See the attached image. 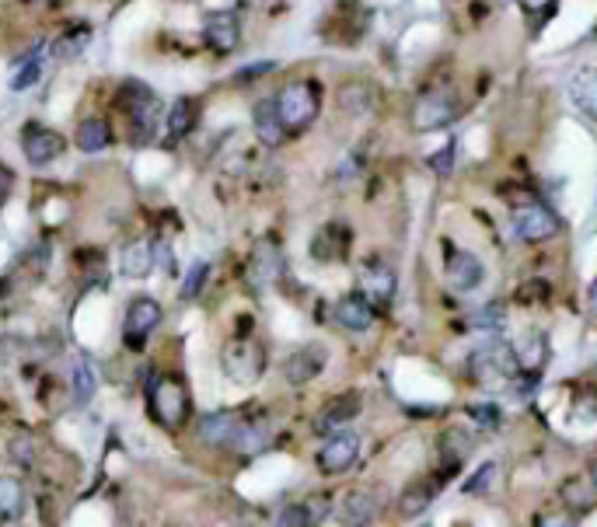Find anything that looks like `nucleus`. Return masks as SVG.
Segmentation results:
<instances>
[{"label": "nucleus", "instance_id": "1", "mask_svg": "<svg viewBox=\"0 0 597 527\" xmlns=\"http://www.w3.org/2000/svg\"><path fill=\"white\" fill-rule=\"evenodd\" d=\"M276 109H280V119L290 133H301L318 119L322 91H318L315 81H290L287 88L276 95Z\"/></svg>", "mask_w": 597, "mask_h": 527}, {"label": "nucleus", "instance_id": "26", "mask_svg": "<svg viewBox=\"0 0 597 527\" xmlns=\"http://www.w3.org/2000/svg\"><path fill=\"white\" fill-rule=\"evenodd\" d=\"M95 391H98L95 363H91L88 356H77L74 370H70V398H74L77 409H81V405H88L91 398H95Z\"/></svg>", "mask_w": 597, "mask_h": 527}, {"label": "nucleus", "instance_id": "45", "mask_svg": "<svg viewBox=\"0 0 597 527\" xmlns=\"http://www.w3.org/2000/svg\"><path fill=\"white\" fill-rule=\"evenodd\" d=\"M517 4H521L524 11H545V7H552L556 0H517Z\"/></svg>", "mask_w": 597, "mask_h": 527}, {"label": "nucleus", "instance_id": "8", "mask_svg": "<svg viewBox=\"0 0 597 527\" xmlns=\"http://www.w3.org/2000/svg\"><path fill=\"white\" fill-rule=\"evenodd\" d=\"M158 325H161V304L154 301V297H137V301L126 308V318H123L126 346H130V350H140Z\"/></svg>", "mask_w": 597, "mask_h": 527}, {"label": "nucleus", "instance_id": "37", "mask_svg": "<svg viewBox=\"0 0 597 527\" xmlns=\"http://www.w3.org/2000/svg\"><path fill=\"white\" fill-rule=\"evenodd\" d=\"M468 325L479 332H500L503 329V308L500 304H489V308H479L468 315Z\"/></svg>", "mask_w": 597, "mask_h": 527}, {"label": "nucleus", "instance_id": "14", "mask_svg": "<svg viewBox=\"0 0 597 527\" xmlns=\"http://www.w3.org/2000/svg\"><path fill=\"white\" fill-rule=\"evenodd\" d=\"M241 423H245L241 412H231V409L210 412V416H203V423H199V437H203V444H210V447H231L241 430Z\"/></svg>", "mask_w": 597, "mask_h": 527}, {"label": "nucleus", "instance_id": "32", "mask_svg": "<svg viewBox=\"0 0 597 527\" xmlns=\"http://www.w3.org/2000/svg\"><path fill=\"white\" fill-rule=\"evenodd\" d=\"M374 98H378V91H374L367 81L343 84V88H339V109L353 112V116H360V112H371L374 109Z\"/></svg>", "mask_w": 597, "mask_h": 527}, {"label": "nucleus", "instance_id": "18", "mask_svg": "<svg viewBox=\"0 0 597 527\" xmlns=\"http://www.w3.org/2000/svg\"><path fill=\"white\" fill-rule=\"evenodd\" d=\"M311 255L318 262H339L350 255V227L343 224H325L322 231L311 238Z\"/></svg>", "mask_w": 597, "mask_h": 527}, {"label": "nucleus", "instance_id": "6", "mask_svg": "<svg viewBox=\"0 0 597 527\" xmlns=\"http://www.w3.org/2000/svg\"><path fill=\"white\" fill-rule=\"evenodd\" d=\"M357 458H360V437L343 426V430H332L329 440L322 444V451H318V472L343 475L357 465Z\"/></svg>", "mask_w": 597, "mask_h": 527}, {"label": "nucleus", "instance_id": "22", "mask_svg": "<svg viewBox=\"0 0 597 527\" xmlns=\"http://www.w3.org/2000/svg\"><path fill=\"white\" fill-rule=\"evenodd\" d=\"M378 514H381V500L374 493H367V489H353V493L343 500V507H339L343 524H353V527L374 524V517Z\"/></svg>", "mask_w": 597, "mask_h": 527}, {"label": "nucleus", "instance_id": "23", "mask_svg": "<svg viewBox=\"0 0 597 527\" xmlns=\"http://www.w3.org/2000/svg\"><path fill=\"white\" fill-rule=\"evenodd\" d=\"M273 444V430H269V423L262 416H245V423H241V430H238V437H234V444H231V451H238V454H259V451H266V447Z\"/></svg>", "mask_w": 597, "mask_h": 527}, {"label": "nucleus", "instance_id": "21", "mask_svg": "<svg viewBox=\"0 0 597 527\" xmlns=\"http://www.w3.org/2000/svg\"><path fill=\"white\" fill-rule=\"evenodd\" d=\"M357 416H360V395H357V391H350V395H339V398H332V402L325 405L322 416H318V423H315V430L318 433L343 430V426H350Z\"/></svg>", "mask_w": 597, "mask_h": 527}, {"label": "nucleus", "instance_id": "39", "mask_svg": "<svg viewBox=\"0 0 597 527\" xmlns=\"http://www.w3.org/2000/svg\"><path fill=\"white\" fill-rule=\"evenodd\" d=\"M21 350H25V343H21V339L0 336V374H7V370L21 360Z\"/></svg>", "mask_w": 597, "mask_h": 527}, {"label": "nucleus", "instance_id": "34", "mask_svg": "<svg viewBox=\"0 0 597 527\" xmlns=\"http://www.w3.org/2000/svg\"><path fill=\"white\" fill-rule=\"evenodd\" d=\"M154 245L151 241H130L123 248V273L126 276H147L154 269Z\"/></svg>", "mask_w": 597, "mask_h": 527}, {"label": "nucleus", "instance_id": "2", "mask_svg": "<svg viewBox=\"0 0 597 527\" xmlns=\"http://www.w3.org/2000/svg\"><path fill=\"white\" fill-rule=\"evenodd\" d=\"M517 374L521 367H517V353L510 343H486L472 356V377L479 388H507V381H514Z\"/></svg>", "mask_w": 597, "mask_h": 527}, {"label": "nucleus", "instance_id": "9", "mask_svg": "<svg viewBox=\"0 0 597 527\" xmlns=\"http://www.w3.org/2000/svg\"><path fill=\"white\" fill-rule=\"evenodd\" d=\"M21 151H25V158L32 161L35 168H42V165H53L56 158H63L67 140L56 130H49V126L28 123L25 130H21Z\"/></svg>", "mask_w": 597, "mask_h": 527}, {"label": "nucleus", "instance_id": "16", "mask_svg": "<svg viewBox=\"0 0 597 527\" xmlns=\"http://www.w3.org/2000/svg\"><path fill=\"white\" fill-rule=\"evenodd\" d=\"M447 283L454 290H475L482 283V262L465 248H447Z\"/></svg>", "mask_w": 597, "mask_h": 527}, {"label": "nucleus", "instance_id": "48", "mask_svg": "<svg viewBox=\"0 0 597 527\" xmlns=\"http://www.w3.org/2000/svg\"><path fill=\"white\" fill-rule=\"evenodd\" d=\"M591 311L597 315V280H594V287H591Z\"/></svg>", "mask_w": 597, "mask_h": 527}, {"label": "nucleus", "instance_id": "11", "mask_svg": "<svg viewBox=\"0 0 597 527\" xmlns=\"http://www.w3.org/2000/svg\"><path fill=\"white\" fill-rule=\"evenodd\" d=\"M395 287H398L395 269H388L385 262H378V259L364 262V269H360V294H364L374 308H388L395 297Z\"/></svg>", "mask_w": 597, "mask_h": 527}, {"label": "nucleus", "instance_id": "47", "mask_svg": "<svg viewBox=\"0 0 597 527\" xmlns=\"http://www.w3.org/2000/svg\"><path fill=\"white\" fill-rule=\"evenodd\" d=\"M447 154H451V147H444V151H440L437 158H433V165H437L440 172H444V168H447Z\"/></svg>", "mask_w": 597, "mask_h": 527}, {"label": "nucleus", "instance_id": "38", "mask_svg": "<svg viewBox=\"0 0 597 527\" xmlns=\"http://www.w3.org/2000/svg\"><path fill=\"white\" fill-rule=\"evenodd\" d=\"M206 276H210V262H196V266L189 269L186 283H182V297H186V301H193V297H199V290H203Z\"/></svg>", "mask_w": 597, "mask_h": 527}, {"label": "nucleus", "instance_id": "31", "mask_svg": "<svg viewBox=\"0 0 597 527\" xmlns=\"http://www.w3.org/2000/svg\"><path fill=\"white\" fill-rule=\"evenodd\" d=\"M570 98L573 105H577L580 112H587V116L597 119V67H587L580 70L577 77L570 81Z\"/></svg>", "mask_w": 597, "mask_h": 527}, {"label": "nucleus", "instance_id": "36", "mask_svg": "<svg viewBox=\"0 0 597 527\" xmlns=\"http://www.w3.org/2000/svg\"><path fill=\"white\" fill-rule=\"evenodd\" d=\"M88 39H91L88 28H74V32L60 35V39H56L53 46H49V53L60 56V60H70V56H81V53H84V46H88Z\"/></svg>", "mask_w": 597, "mask_h": 527}, {"label": "nucleus", "instance_id": "15", "mask_svg": "<svg viewBox=\"0 0 597 527\" xmlns=\"http://www.w3.org/2000/svg\"><path fill=\"white\" fill-rule=\"evenodd\" d=\"M252 126H255V137H259L262 147H280L287 140V126L280 119V109H276V98H262L255 102L252 109Z\"/></svg>", "mask_w": 597, "mask_h": 527}, {"label": "nucleus", "instance_id": "10", "mask_svg": "<svg viewBox=\"0 0 597 527\" xmlns=\"http://www.w3.org/2000/svg\"><path fill=\"white\" fill-rule=\"evenodd\" d=\"M280 273H283L280 245H276L273 238H262L259 245H255L252 259H248V283H252L255 290H266L280 280Z\"/></svg>", "mask_w": 597, "mask_h": 527}, {"label": "nucleus", "instance_id": "30", "mask_svg": "<svg viewBox=\"0 0 597 527\" xmlns=\"http://www.w3.org/2000/svg\"><path fill=\"white\" fill-rule=\"evenodd\" d=\"M196 126V102L193 98H175L172 109H168V119H165V130H168V140H182L189 137Z\"/></svg>", "mask_w": 597, "mask_h": 527}, {"label": "nucleus", "instance_id": "17", "mask_svg": "<svg viewBox=\"0 0 597 527\" xmlns=\"http://www.w3.org/2000/svg\"><path fill=\"white\" fill-rule=\"evenodd\" d=\"M130 116H133V140H137V144H147L161 123V102L144 88V84H137V102H133Z\"/></svg>", "mask_w": 597, "mask_h": 527}, {"label": "nucleus", "instance_id": "3", "mask_svg": "<svg viewBox=\"0 0 597 527\" xmlns=\"http://www.w3.org/2000/svg\"><path fill=\"white\" fill-rule=\"evenodd\" d=\"M147 402L165 430H182V423L189 419V395L179 377H154V384L147 388Z\"/></svg>", "mask_w": 597, "mask_h": 527}, {"label": "nucleus", "instance_id": "33", "mask_svg": "<svg viewBox=\"0 0 597 527\" xmlns=\"http://www.w3.org/2000/svg\"><path fill=\"white\" fill-rule=\"evenodd\" d=\"M109 144H112V133L105 119H84V123L77 126V147H81L84 154H98Z\"/></svg>", "mask_w": 597, "mask_h": 527}, {"label": "nucleus", "instance_id": "5", "mask_svg": "<svg viewBox=\"0 0 597 527\" xmlns=\"http://www.w3.org/2000/svg\"><path fill=\"white\" fill-rule=\"evenodd\" d=\"M220 363H224V374L238 384H255L266 370V350L252 339H234V343L224 346L220 353Z\"/></svg>", "mask_w": 597, "mask_h": 527}, {"label": "nucleus", "instance_id": "46", "mask_svg": "<svg viewBox=\"0 0 597 527\" xmlns=\"http://www.w3.org/2000/svg\"><path fill=\"white\" fill-rule=\"evenodd\" d=\"M538 524H545V527H563V524H573L570 517H538Z\"/></svg>", "mask_w": 597, "mask_h": 527}, {"label": "nucleus", "instance_id": "42", "mask_svg": "<svg viewBox=\"0 0 597 527\" xmlns=\"http://www.w3.org/2000/svg\"><path fill=\"white\" fill-rule=\"evenodd\" d=\"M11 192H14V175H11V168L0 165V206L11 199Z\"/></svg>", "mask_w": 597, "mask_h": 527}, {"label": "nucleus", "instance_id": "28", "mask_svg": "<svg viewBox=\"0 0 597 527\" xmlns=\"http://www.w3.org/2000/svg\"><path fill=\"white\" fill-rule=\"evenodd\" d=\"M325 514H329V503H325V500L290 503V507L280 510L276 524H280V527H311V524H322Z\"/></svg>", "mask_w": 597, "mask_h": 527}, {"label": "nucleus", "instance_id": "4", "mask_svg": "<svg viewBox=\"0 0 597 527\" xmlns=\"http://www.w3.org/2000/svg\"><path fill=\"white\" fill-rule=\"evenodd\" d=\"M458 116H461V98L451 88H433L426 95H419L416 105H412V130L419 133L444 130Z\"/></svg>", "mask_w": 597, "mask_h": 527}, {"label": "nucleus", "instance_id": "13", "mask_svg": "<svg viewBox=\"0 0 597 527\" xmlns=\"http://www.w3.org/2000/svg\"><path fill=\"white\" fill-rule=\"evenodd\" d=\"M325 363H329V350L325 346H318V343H311V346H301L297 353H290V360L283 363V377H287V384H308V381H315L318 374L325 370Z\"/></svg>", "mask_w": 597, "mask_h": 527}, {"label": "nucleus", "instance_id": "27", "mask_svg": "<svg viewBox=\"0 0 597 527\" xmlns=\"http://www.w3.org/2000/svg\"><path fill=\"white\" fill-rule=\"evenodd\" d=\"M563 500H566V507L577 510V514L594 510L597 507V479L594 475H573V479H566Z\"/></svg>", "mask_w": 597, "mask_h": 527}, {"label": "nucleus", "instance_id": "12", "mask_svg": "<svg viewBox=\"0 0 597 527\" xmlns=\"http://www.w3.org/2000/svg\"><path fill=\"white\" fill-rule=\"evenodd\" d=\"M203 39L213 53H234L241 42V21L234 11H213L203 21Z\"/></svg>", "mask_w": 597, "mask_h": 527}, {"label": "nucleus", "instance_id": "19", "mask_svg": "<svg viewBox=\"0 0 597 527\" xmlns=\"http://www.w3.org/2000/svg\"><path fill=\"white\" fill-rule=\"evenodd\" d=\"M336 322L343 325L346 332H367L374 325V304L367 301L364 294H346L336 301Z\"/></svg>", "mask_w": 597, "mask_h": 527}, {"label": "nucleus", "instance_id": "43", "mask_svg": "<svg viewBox=\"0 0 597 527\" xmlns=\"http://www.w3.org/2000/svg\"><path fill=\"white\" fill-rule=\"evenodd\" d=\"M276 63H255V67H245L241 70V81H255L259 74H266V70H273Z\"/></svg>", "mask_w": 597, "mask_h": 527}, {"label": "nucleus", "instance_id": "35", "mask_svg": "<svg viewBox=\"0 0 597 527\" xmlns=\"http://www.w3.org/2000/svg\"><path fill=\"white\" fill-rule=\"evenodd\" d=\"M472 451H475V437L468 430H447L444 437H440V454H444V461L451 468L454 465L461 468V461H465Z\"/></svg>", "mask_w": 597, "mask_h": 527}, {"label": "nucleus", "instance_id": "20", "mask_svg": "<svg viewBox=\"0 0 597 527\" xmlns=\"http://www.w3.org/2000/svg\"><path fill=\"white\" fill-rule=\"evenodd\" d=\"M46 63H49V46H35L32 53L25 56V60H18L11 67V77H7V84H11V91H28L35 88V84L46 77Z\"/></svg>", "mask_w": 597, "mask_h": 527}, {"label": "nucleus", "instance_id": "40", "mask_svg": "<svg viewBox=\"0 0 597 527\" xmlns=\"http://www.w3.org/2000/svg\"><path fill=\"white\" fill-rule=\"evenodd\" d=\"M493 475H496V465H482L479 472H475V479H468L465 482V493L468 496H482V489H489V482H493Z\"/></svg>", "mask_w": 597, "mask_h": 527}, {"label": "nucleus", "instance_id": "41", "mask_svg": "<svg viewBox=\"0 0 597 527\" xmlns=\"http://www.w3.org/2000/svg\"><path fill=\"white\" fill-rule=\"evenodd\" d=\"M468 416L475 419L479 426H496L500 423V412H496V405H468Z\"/></svg>", "mask_w": 597, "mask_h": 527}, {"label": "nucleus", "instance_id": "24", "mask_svg": "<svg viewBox=\"0 0 597 527\" xmlns=\"http://www.w3.org/2000/svg\"><path fill=\"white\" fill-rule=\"evenodd\" d=\"M514 353H517L521 374H538V370L549 363V339H545L542 332H528V336L514 343Z\"/></svg>", "mask_w": 597, "mask_h": 527}, {"label": "nucleus", "instance_id": "7", "mask_svg": "<svg viewBox=\"0 0 597 527\" xmlns=\"http://www.w3.org/2000/svg\"><path fill=\"white\" fill-rule=\"evenodd\" d=\"M514 231H517V238H521V241L538 245V241L556 238V234L563 231V220H559L549 206L528 203V206H521V210H514Z\"/></svg>", "mask_w": 597, "mask_h": 527}, {"label": "nucleus", "instance_id": "29", "mask_svg": "<svg viewBox=\"0 0 597 527\" xmlns=\"http://www.w3.org/2000/svg\"><path fill=\"white\" fill-rule=\"evenodd\" d=\"M25 507H28L25 486H21L14 475H0V517H4V524L21 521V517H25Z\"/></svg>", "mask_w": 597, "mask_h": 527}, {"label": "nucleus", "instance_id": "44", "mask_svg": "<svg viewBox=\"0 0 597 527\" xmlns=\"http://www.w3.org/2000/svg\"><path fill=\"white\" fill-rule=\"evenodd\" d=\"M252 7H259V11H280V7H287L290 0H248Z\"/></svg>", "mask_w": 597, "mask_h": 527}, {"label": "nucleus", "instance_id": "25", "mask_svg": "<svg viewBox=\"0 0 597 527\" xmlns=\"http://www.w3.org/2000/svg\"><path fill=\"white\" fill-rule=\"evenodd\" d=\"M437 493H440V479H416L402 493V500H398V510H402L405 517L426 514V510L433 507V500H437Z\"/></svg>", "mask_w": 597, "mask_h": 527}, {"label": "nucleus", "instance_id": "49", "mask_svg": "<svg viewBox=\"0 0 597 527\" xmlns=\"http://www.w3.org/2000/svg\"><path fill=\"white\" fill-rule=\"evenodd\" d=\"M591 475H594V479H597V465H594V472H591Z\"/></svg>", "mask_w": 597, "mask_h": 527}]
</instances>
